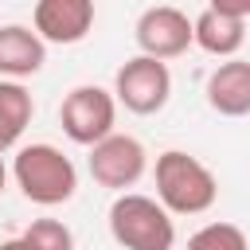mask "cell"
Returning a JSON list of instances; mask_svg holds the SVG:
<instances>
[{
    "mask_svg": "<svg viewBox=\"0 0 250 250\" xmlns=\"http://www.w3.org/2000/svg\"><path fill=\"white\" fill-rule=\"evenodd\" d=\"M152 180H156V199L172 215H203L219 199L215 172L199 156H191L184 148L160 152L156 156V168H152Z\"/></svg>",
    "mask_w": 250,
    "mask_h": 250,
    "instance_id": "cell-1",
    "label": "cell"
},
{
    "mask_svg": "<svg viewBox=\"0 0 250 250\" xmlns=\"http://www.w3.org/2000/svg\"><path fill=\"white\" fill-rule=\"evenodd\" d=\"M12 176H16V188L23 191L27 203L35 207H59V203H70L74 191H78V168L74 160L39 141V145H23L12 160Z\"/></svg>",
    "mask_w": 250,
    "mask_h": 250,
    "instance_id": "cell-2",
    "label": "cell"
},
{
    "mask_svg": "<svg viewBox=\"0 0 250 250\" xmlns=\"http://www.w3.org/2000/svg\"><path fill=\"white\" fill-rule=\"evenodd\" d=\"M109 234L121 250H172L176 223L172 211L141 191H121L109 203Z\"/></svg>",
    "mask_w": 250,
    "mask_h": 250,
    "instance_id": "cell-3",
    "label": "cell"
},
{
    "mask_svg": "<svg viewBox=\"0 0 250 250\" xmlns=\"http://www.w3.org/2000/svg\"><path fill=\"white\" fill-rule=\"evenodd\" d=\"M113 98L137 117H152L168 105L172 98V70L164 59L152 55H133L117 66L113 74Z\"/></svg>",
    "mask_w": 250,
    "mask_h": 250,
    "instance_id": "cell-4",
    "label": "cell"
},
{
    "mask_svg": "<svg viewBox=\"0 0 250 250\" xmlns=\"http://www.w3.org/2000/svg\"><path fill=\"white\" fill-rule=\"evenodd\" d=\"M59 125H62V133L74 145H82V148L98 145L117 125V98H113V90H102V86H90V82L74 86L62 98V105H59Z\"/></svg>",
    "mask_w": 250,
    "mask_h": 250,
    "instance_id": "cell-5",
    "label": "cell"
},
{
    "mask_svg": "<svg viewBox=\"0 0 250 250\" xmlns=\"http://www.w3.org/2000/svg\"><path fill=\"white\" fill-rule=\"evenodd\" d=\"M86 168H90L94 184H102V188H109V191H125V188H133V184L145 176L148 152H145V145H141L137 137L113 129L109 137H102L98 145H90Z\"/></svg>",
    "mask_w": 250,
    "mask_h": 250,
    "instance_id": "cell-6",
    "label": "cell"
},
{
    "mask_svg": "<svg viewBox=\"0 0 250 250\" xmlns=\"http://www.w3.org/2000/svg\"><path fill=\"white\" fill-rule=\"evenodd\" d=\"M133 39H137L141 55L168 62V59H180L188 47H195V20H188V12L172 8V4H152L137 16Z\"/></svg>",
    "mask_w": 250,
    "mask_h": 250,
    "instance_id": "cell-7",
    "label": "cell"
},
{
    "mask_svg": "<svg viewBox=\"0 0 250 250\" xmlns=\"http://www.w3.org/2000/svg\"><path fill=\"white\" fill-rule=\"evenodd\" d=\"M94 0H35V16L31 27L59 47L82 43L94 31Z\"/></svg>",
    "mask_w": 250,
    "mask_h": 250,
    "instance_id": "cell-8",
    "label": "cell"
},
{
    "mask_svg": "<svg viewBox=\"0 0 250 250\" xmlns=\"http://www.w3.org/2000/svg\"><path fill=\"white\" fill-rule=\"evenodd\" d=\"M207 105L219 117H246L250 113V62L246 59H223L211 74H207Z\"/></svg>",
    "mask_w": 250,
    "mask_h": 250,
    "instance_id": "cell-9",
    "label": "cell"
},
{
    "mask_svg": "<svg viewBox=\"0 0 250 250\" xmlns=\"http://www.w3.org/2000/svg\"><path fill=\"white\" fill-rule=\"evenodd\" d=\"M47 62V39L35 27L23 23H4L0 27V78H31Z\"/></svg>",
    "mask_w": 250,
    "mask_h": 250,
    "instance_id": "cell-10",
    "label": "cell"
},
{
    "mask_svg": "<svg viewBox=\"0 0 250 250\" xmlns=\"http://www.w3.org/2000/svg\"><path fill=\"white\" fill-rule=\"evenodd\" d=\"M246 43V20L219 12V8H203L195 16V47L215 55V59H234Z\"/></svg>",
    "mask_w": 250,
    "mask_h": 250,
    "instance_id": "cell-11",
    "label": "cell"
},
{
    "mask_svg": "<svg viewBox=\"0 0 250 250\" xmlns=\"http://www.w3.org/2000/svg\"><path fill=\"white\" fill-rule=\"evenodd\" d=\"M35 117V98L23 82L0 78V148H12Z\"/></svg>",
    "mask_w": 250,
    "mask_h": 250,
    "instance_id": "cell-12",
    "label": "cell"
},
{
    "mask_svg": "<svg viewBox=\"0 0 250 250\" xmlns=\"http://www.w3.org/2000/svg\"><path fill=\"white\" fill-rule=\"evenodd\" d=\"M188 250H250V238L234 223H207L188 238Z\"/></svg>",
    "mask_w": 250,
    "mask_h": 250,
    "instance_id": "cell-13",
    "label": "cell"
},
{
    "mask_svg": "<svg viewBox=\"0 0 250 250\" xmlns=\"http://www.w3.org/2000/svg\"><path fill=\"white\" fill-rule=\"evenodd\" d=\"M23 242L31 250H74V234L62 219H35L23 230Z\"/></svg>",
    "mask_w": 250,
    "mask_h": 250,
    "instance_id": "cell-14",
    "label": "cell"
},
{
    "mask_svg": "<svg viewBox=\"0 0 250 250\" xmlns=\"http://www.w3.org/2000/svg\"><path fill=\"white\" fill-rule=\"evenodd\" d=\"M207 8H219V12H230V16L250 20V0H207Z\"/></svg>",
    "mask_w": 250,
    "mask_h": 250,
    "instance_id": "cell-15",
    "label": "cell"
},
{
    "mask_svg": "<svg viewBox=\"0 0 250 250\" xmlns=\"http://www.w3.org/2000/svg\"><path fill=\"white\" fill-rule=\"evenodd\" d=\"M0 250H31L27 242H23V234L20 238H8V242H0Z\"/></svg>",
    "mask_w": 250,
    "mask_h": 250,
    "instance_id": "cell-16",
    "label": "cell"
},
{
    "mask_svg": "<svg viewBox=\"0 0 250 250\" xmlns=\"http://www.w3.org/2000/svg\"><path fill=\"white\" fill-rule=\"evenodd\" d=\"M4 188H8V164H4V148H0V195H4Z\"/></svg>",
    "mask_w": 250,
    "mask_h": 250,
    "instance_id": "cell-17",
    "label": "cell"
}]
</instances>
